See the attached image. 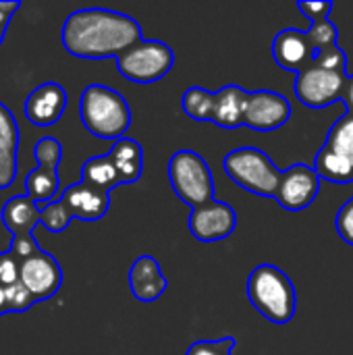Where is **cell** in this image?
<instances>
[{"instance_id":"obj_13","label":"cell","mask_w":353,"mask_h":355,"mask_svg":"<svg viewBox=\"0 0 353 355\" xmlns=\"http://www.w3.org/2000/svg\"><path fill=\"white\" fill-rule=\"evenodd\" d=\"M67 92L60 83L46 81L37 85L25 100L23 110L31 125L35 127H50L60 121L67 110Z\"/></svg>"},{"instance_id":"obj_15","label":"cell","mask_w":353,"mask_h":355,"mask_svg":"<svg viewBox=\"0 0 353 355\" xmlns=\"http://www.w3.org/2000/svg\"><path fill=\"white\" fill-rule=\"evenodd\" d=\"M166 277L152 256H139L129 268V289L131 295L141 304H152L162 297L166 291Z\"/></svg>"},{"instance_id":"obj_33","label":"cell","mask_w":353,"mask_h":355,"mask_svg":"<svg viewBox=\"0 0 353 355\" xmlns=\"http://www.w3.org/2000/svg\"><path fill=\"white\" fill-rule=\"evenodd\" d=\"M298 10L304 12L310 23H318V21H325L329 19L331 10H333V2H327V0H318V2H306V0H300L298 2Z\"/></svg>"},{"instance_id":"obj_18","label":"cell","mask_w":353,"mask_h":355,"mask_svg":"<svg viewBox=\"0 0 353 355\" xmlns=\"http://www.w3.org/2000/svg\"><path fill=\"white\" fill-rule=\"evenodd\" d=\"M248 92L239 85H225L214 92V108L212 121L223 129H237L243 125V110H246Z\"/></svg>"},{"instance_id":"obj_28","label":"cell","mask_w":353,"mask_h":355,"mask_svg":"<svg viewBox=\"0 0 353 355\" xmlns=\"http://www.w3.org/2000/svg\"><path fill=\"white\" fill-rule=\"evenodd\" d=\"M4 289H6L8 312H25V310H29V308L35 304L33 295L27 291V287H25L21 281L15 283V285H8V287H4Z\"/></svg>"},{"instance_id":"obj_35","label":"cell","mask_w":353,"mask_h":355,"mask_svg":"<svg viewBox=\"0 0 353 355\" xmlns=\"http://www.w3.org/2000/svg\"><path fill=\"white\" fill-rule=\"evenodd\" d=\"M341 102L345 104V112L353 114V73L352 75H347V81H345V89H343Z\"/></svg>"},{"instance_id":"obj_17","label":"cell","mask_w":353,"mask_h":355,"mask_svg":"<svg viewBox=\"0 0 353 355\" xmlns=\"http://www.w3.org/2000/svg\"><path fill=\"white\" fill-rule=\"evenodd\" d=\"M19 125L15 114L0 102V189L17 179L19 168Z\"/></svg>"},{"instance_id":"obj_21","label":"cell","mask_w":353,"mask_h":355,"mask_svg":"<svg viewBox=\"0 0 353 355\" xmlns=\"http://www.w3.org/2000/svg\"><path fill=\"white\" fill-rule=\"evenodd\" d=\"M81 181L96 187V189H102L106 193H110L114 187L121 185V177L117 173V166L112 164L108 154L87 158L81 166Z\"/></svg>"},{"instance_id":"obj_11","label":"cell","mask_w":353,"mask_h":355,"mask_svg":"<svg viewBox=\"0 0 353 355\" xmlns=\"http://www.w3.org/2000/svg\"><path fill=\"white\" fill-rule=\"evenodd\" d=\"M237 229V212L227 202H210L191 208L189 231L202 243H214L231 237Z\"/></svg>"},{"instance_id":"obj_16","label":"cell","mask_w":353,"mask_h":355,"mask_svg":"<svg viewBox=\"0 0 353 355\" xmlns=\"http://www.w3.org/2000/svg\"><path fill=\"white\" fill-rule=\"evenodd\" d=\"M60 200L67 204L73 218L85 220V223H94V220L104 218L108 208H110V193L96 189L83 181L69 185Z\"/></svg>"},{"instance_id":"obj_1","label":"cell","mask_w":353,"mask_h":355,"mask_svg":"<svg viewBox=\"0 0 353 355\" xmlns=\"http://www.w3.org/2000/svg\"><path fill=\"white\" fill-rule=\"evenodd\" d=\"M62 46L77 58H119L133 44L144 40L139 23L117 10L108 8H79L73 10L60 33Z\"/></svg>"},{"instance_id":"obj_19","label":"cell","mask_w":353,"mask_h":355,"mask_svg":"<svg viewBox=\"0 0 353 355\" xmlns=\"http://www.w3.org/2000/svg\"><path fill=\"white\" fill-rule=\"evenodd\" d=\"M40 216L42 214H40L37 204L27 193L25 196H12L10 200L4 202V206L0 210V220L12 233V237L31 235L35 225H40Z\"/></svg>"},{"instance_id":"obj_34","label":"cell","mask_w":353,"mask_h":355,"mask_svg":"<svg viewBox=\"0 0 353 355\" xmlns=\"http://www.w3.org/2000/svg\"><path fill=\"white\" fill-rule=\"evenodd\" d=\"M21 8V2L19 0H2L0 2V44L4 40V31H6V25L10 21V17Z\"/></svg>"},{"instance_id":"obj_10","label":"cell","mask_w":353,"mask_h":355,"mask_svg":"<svg viewBox=\"0 0 353 355\" xmlns=\"http://www.w3.org/2000/svg\"><path fill=\"white\" fill-rule=\"evenodd\" d=\"M291 119L289 100L273 89L248 92L243 125L254 131H275L281 129Z\"/></svg>"},{"instance_id":"obj_14","label":"cell","mask_w":353,"mask_h":355,"mask_svg":"<svg viewBox=\"0 0 353 355\" xmlns=\"http://www.w3.org/2000/svg\"><path fill=\"white\" fill-rule=\"evenodd\" d=\"M273 58L281 69L293 71L295 75L300 71H304L308 64H312L314 62V50L310 46L306 31H302L298 27H289V29L279 31L275 42H273Z\"/></svg>"},{"instance_id":"obj_26","label":"cell","mask_w":353,"mask_h":355,"mask_svg":"<svg viewBox=\"0 0 353 355\" xmlns=\"http://www.w3.org/2000/svg\"><path fill=\"white\" fill-rule=\"evenodd\" d=\"M33 156H35L37 166L58 168V164L62 160V146L54 137H42L33 146Z\"/></svg>"},{"instance_id":"obj_25","label":"cell","mask_w":353,"mask_h":355,"mask_svg":"<svg viewBox=\"0 0 353 355\" xmlns=\"http://www.w3.org/2000/svg\"><path fill=\"white\" fill-rule=\"evenodd\" d=\"M40 225H44L50 233H60L64 231L71 220H73V214L71 210L67 208V204L62 200H56V202H50L46 204L44 208H40Z\"/></svg>"},{"instance_id":"obj_36","label":"cell","mask_w":353,"mask_h":355,"mask_svg":"<svg viewBox=\"0 0 353 355\" xmlns=\"http://www.w3.org/2000/svg\"><path fill=\"white\" fill-rule=\"evenodd\" d=\"M8 312V304H6V289L0 285V316Z\"/></svg>"},{"instance_id":"obj_31","label":"cell","mask_w":353,"mask_h":355,"mask_svg":"<svg viewBox=\"0 0 353 355\" xmlns=\"http://www.w3.org/2000/svg\"><path fill=\"white\" fill-rule=\"evenodd\" d=\"M314 62H318L320 67H325V69H329V71L347 73V71H345V67H347V56H345V52H343L339 46H333V48L320 52V54L314 58Z\"/></svg>"},{"instance_id":"obj_29","label":"cell","mask_w":353,"mask_h":355,"mask_svg":"<svg viewBox=\"0 0 353 355\" xmlns=\"http://www.w3.org/2000/svg\"><path fill=\"white\" fill-rule=\"evenodd\" d=\"M21 266L23 262L19 258H15L10 252L0 254V285L8 287L21 281Z\"/></svg>"},{"instance_id":"obj_22","label":"cell","mask_w":353,"mask_h":355,"mask_svg":"<svg viewBox=\"0 0 353 355\" xmlns=\"http://www.w3.org/2000/svg\"><path fill=\"white\" fill-rule=\"evenodd\" d=\"M58 187H60V183H58V168L35 166L25 177V191L37 204V208H44L46 204H50L52 198L58 193Z\"/></svg>"},{"instance_id":"obj_12","label":"cell","mask_w":353,"mask_h":355,"mask_svg":"<svg viewBox=\"0 0 353 355\" xmlns=\"http://www.w3.org/2000/svg\"><path fill=\"white\" fill-rule=\"evenodd\" d=\"M21 283L33 295L35 304L46 302L52 295H56V291L60 289V285H62V268H60L58 260L52 254L40 252L33 258L23 262V266H21Z\"/></svg>"},{"instance_id":"obj_8","label":"cell","mask_w":353,"mask_h":355,"mask_svg":"<svg viewBox=\"0 0 353 355\" xmlns=\"http://www.w3.org/2000/svg\"><path fill=\"white\" fill-rule=\"evenodd\" d=\"M347 73L329 71L318 62L308 64L295 75V96L308 108H327L335 102H341L345 89Z\"/></svg>"},{"instance_id":"obj_6","label":"cell","mask_w":353,"mask_h":355,"mask_svg":"<svg viewBox=\"0 0 353 355\" xmlns=\"http://www.w3.org/2000/svg\"><path fill=\"white\" fill-rule=\"evenodd\" d=\"M312 168L325 181L337 185L353 183V114L345 112L333 123L325 146L314 156Z\"/></svg>"},{"instance_id":"obj_2","label":"cell","mask_w":353,"mask_h":355,"mask_svg":"<svg viewBox=\"0 0 353 355\" xmlns=\"http://www.w3.org/2000/svg\"><path fill=\"white\" fill-rule=\"evenodd\" d=\"M250 304L273 324H287L298 310V293L289 275L275 264L256 266L246 283Z\"/></svg>"},{"instance_id":"obj_5","label":"cell","mask_w":353,"mask_h":355,"mask_svg":"<svg viewBox=\"0 0 353 355\" xmlns=\"http://www.w3.org/2000/svg\"><path fill=\"white\" fill-rule=\"evenodd\" d=\"M169 181L177 198L191 206H204L214 202V177L212 171L198 152L179 150L169 160Z\"/></svg>"},{"instance_id":"obj_3","label":"cell","mask_w":353,"mask_h":355,"mask_svg":"<svg viewBox=\"0 0 353 355\" xmlns=\"http://www.w3.org/2000/svg\"><path fill=\"white\" fill-rule=\"evenodd\" d=\"M83 127L100 139L119 141L131 127V108L123 94L106 85H87L79 98Z\"/></svg>"},{"instance_id":"obj_27","label":"cell","mask_w":353,"mask_h":355,"mask_svg":"<svg viewBox=\"0 0 353 355\" xmlns=\"http://www.w3.org/2000/svg\"><path fill=\"white\" fill-rule=\"evenodd\" d=\"M235 347H237V341L233 337L204 339V341L191 343L185 355H233Z\"/></svg>"},{"instance_id":"obj_7","label":"cell","mask_w":353,"mask_h":355,"mask_svg":"<svg viewBox=\"0 0 353 355\" xmlns=\"http://www.w3.org/2000/svg\"><path fill=\"white\" fill-rule=\"evenodd\" d=\"M175 52L160 40H141L117 58V71L133 83H154L171 73Z\"/></svg>"},{"instance_id":"obj_32","label":"cell","mask_w":353,"mask_h":355,"mask_svg":"<svg viewBox=\"0 0 353 355\" xmlns=\"http://www.w3.org/2000/svg\"><path fill=\"white\" fill-rule=\"evenodd\" d=\"M335 227H337L339 237L345 243L353 245V200L341 206V210L337 212V218H335Z\"/></svg>"},{"instance_id":"obj_30","label":"cell","mask_w":353,"mask_h":355,"mask_svg":"<svg viewBox=\"0 0 353 355\" xmlns=\"http://www.w3.org/2000/svg\"><path fill=\"white\" fill-rule=\"evenodd\" d=\"M8 252L15 258H19L21 262H25V260L33 258L35 254H40L42 250H40V245H37V241H35V237L31 233V235H17V237H12Z\"/></svg>"},{"instance_id":"obj_4","label":"cell","mask_w":353,"mask_h":355,"mask_svg":"<svg viewBox=\"0 0 353 355\" xmlns=\"http://www.w3.org/2000/svg\"><path fill=\"white\" fill-rule=\"evenodd\" d=\"M223 168L241 189L260 198H275L283 175L275 160L254 146L231 150L223 160Z\"/></svg>"},{"instance_id":"obj_9","label":"cell","mask_w":353,"mask_h":355,"mask_svg":"<svg viewBox=\"0 0 353 355\" xmlns=\"http://www.w3.org/2000/svg\"><path fill=\"white\" fill-rule=\"evenodd\" d=\"M320 181L322 179L318 177V173L312 166H308L304 162L293 164L283 171L275 200L279 202L281 208H285L289 212H302L308 206H312L314 200L318 198Z\"/></svg>"},{"instance_id":"obj_23","label":"cell","mask_w":353,"mask_h":355,"mask_svg":"<svg viewBox=\"0 0 353 355\" xmlns=\"http://www.w3.org/2000/svg\"><path fill=\"white\" fill-rule=\"evenodd\" d=\"M181 108L183 112L202 123V121H212V108H214V92H208L204 87H189L185 89L183 98H181Z\"/></svg>"},{"instance_id":"obj_20","label":"cell","mask_w":353,"mask_h":355,"mask_svg":"<svg viewBox=\"0 0 353 355\" xmlns=\"http://www.w3.org/2000/svg\"><path fill=\"white\" fill-rule=\"evenodd\" d=\"M117 173L121 177V185H133L141 179L144 173V150L141 144L129 137H123L112 144L108 152Z\"/></svg>"},{"instance_id":"obj_24","label":"cell","mask_w":353,"mask_h":355,"mask_svg":"<svg viewBox=\"0 0 353 355\" xmlns=\"http://www.w3.org/2000/svg\"><path fill=\"white\" fill-rule=\"evenodd\" d=\"M306 35H308L310 46H312V50H314V58H316L320 52H325V50H329V48H333V46H339V44H337L339 29H337V25H335L331 19L312 23L310 29L306 31Z\"/></svg>"}]
</instances>
